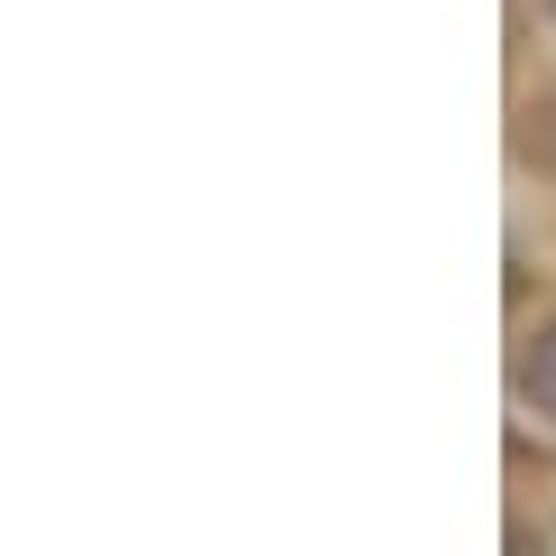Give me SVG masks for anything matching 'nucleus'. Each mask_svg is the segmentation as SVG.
Masks as SVG:
<instances>
[{
    "label": "nucleus",
    "mask_w": 556,
    "mask_h": 556,
    "mask_svg": "<svg viewBox=\"0 0 556 556\" xmlns=\"http://www.w3.org/2000/svg\"><path fill=\"white\" fill-rule=\"evenodd\" d=\"M529 390H538V408H556V334H538V353H529Z\"/></svg>",
    "instance_id": "nucleus-1"
}]
</instances>
